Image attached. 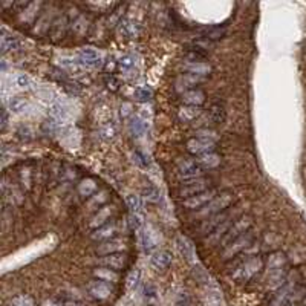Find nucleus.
<instances>
[{"label":"nucleus","mask_w":306,"mask_h":306,"mask_svg":"<svg viewBox=\"0 0 306 306\" xmlns=\"http://www.w3.org/2000/svg\"><path fill=\"white\" fill-rule=\"evenodd\" d=\"M183 103L185 106H193V107H200L205 103V93L198 88L185 91L183 93Z\"/></svg>","instance_id":"obj_16"},{"label":"nucleus","mask_w":306,"mask_h":306,"mask_svg":"<svg viewBox=\"0 0 306 306\" xmlns=\"http://www.w3.org/2000/svg\"><path fill=\"white\" fill-rule=\"evenodd\" d=\"M129 227L132 228V230H139L141 227H142V217H141V214H137V213H132L130 216H129Z\"/></svg>","instance_id":"obj_46"},{"label":"nucleus","mask_w":306,"mask_h":306,"mask_svg":"<svg viewBox=\"0 0 306 306\" xmlns=\"http://www.w3.org/2000/svg\"><path fill=\"white\" fill-rule=\"evenodd\" d=\"M285 265H286V256L282 251H275L268 257L266 270H268V274H270V280L275 286H282L285 280V273H283Z\"/></svg>","instance_id":"obj_2"},{"label":"nucleus","mask_w":306,"mask_h":306,"mask_svg":"<svg viewBox=\"0 0 306 306\" xmlns=\"http://www.w3.org/2000/svg\"><path fill=\"white\" fill-rule=\"evenodd\" d=\"M171 259H173V257H171V253H168L166 250H161V251H156L152 254L150 263L155 270L162 271V270H167V268L171 265Z\"/></svg>","instance_id":"obj_17"},{"label":"nucleus","mask_w":306,"mask_h":306,"mask_svg":"<svg viewBox=\"0 0 306 306\" xmlns=\"http://www.w3.org/2000/svg\"><path fill=\"white\" fill-rule=\"evenodd\" d=\"M144 295H146L147 299H155V297H156V290H155V286L150 285V283H147V285L144 286Z\"/></svg>","instance_id":"obj_50"},{"label":"nucleus","mask_w":306,"mask_h":306,"mask_svg":"<svg viewBox=\"0 0 306 306\" xmlns=\"http://www.w3.org/2000/svg\"><path fill=\"white\" fill-rule=\"evenodd\" d=\"M57 126H59V122H57L55 120H52V118H49V120H46L45 122H43V130L46 132V133H52V132H55L57 130Z\"/></svg>","instance_id":"obj_48"},{"label":"nucleus","mask_w":306,"mask_h":306,"mask_svg":"<svg viewBox=\"0 0 306 306\" xmlns=\"http://www.w3.org/2000/svg\"><path fill=\"white\" fill-rule=\"evenodd\" d=\"M127 127H129V132H130L132 137L141 138L146 133V130H147V124L141 117H130Z\"/></svg>","instance_id":"obj_24"},{"label":"nucleus","mask_w":306,"mask_h":306,"mask_svg":"<svg viewBox=\"0 0 306 306\" xmlns=\"http://www.w3.org/2000/svg\"><path fill=\"white\" fill-rule=\"evenodd\" d=\"M142 196H144V199H147L149 202H159L161 200V191L158 190L156 185L153 184H147L146 187H142Z\"/></svg>","instance_id":"obj_35"},{"label":"nucleus","mask_w":306,"mask_h":306,"mask_svg":"<svg viewBox=\"0 0 306 306\" xmlns=\"http://www.w3.org/2000/svg\"><path fill=\"white\" fill-rule=\"evenodd\" d=\"M193 274H195L196 279H198L199 282H202V283H205V282H208V280H210V275L207 274V271L204 270L202 266H195Z\"/></svg>","instance_id":"obj_47"},{"label":"nucleus","mask_w":306,"mask_h":306,"mask_svg":"<svg viewBox=\"0 0 306 306\" xmlns=\"http://www.w3.org/2000/svg\"><path fill=\"white\" fill-rule=\"evenodd\" d=\"M147 306H155V305H147Z\"/></svg>","instance_id":"obj_56"},{"label":"nucleus","mask_w":306,"mask_h":306,"mask_svg":"<svg viewBox=\"0 0 306 306\" xmlns=\"http://www.w3.org/2000/svg\"><path fill=\"white\" fill-rule=\"evenodd\" d=\"M133 97H135L137 101L146 103V101H150L152 100L153 91L149 88V86H139V88H137L135 91H133Z\"/></svg>","instance_id":"obj_37"},{"label":"nucleus","mask_w":306,"mask_h":306,"mask_svg":"<svg viewBox=\"0 0 306 306\" xmlns=\"http://www.w3.org/2000/svg\"><path fill=\"white\" fill-rule=\"evenodd\" d=\"M95 191H97V183H95V179L92 178H86L83 181H80L78 184V193L84 198H89L92 196Z\"/></svg>","instance_id":"obj_34"},{"label":"nucleus","mask_w":306,"mask_h":306,"mask_svg":"<svg viewBox=\"0 0 306 306\" xmlns=\"http://www.w3.org/2000/svg\"><path fill=\"white\" fill-rule=\"evenodd\" d=\"M60 66L66 72H69L71 75H75V76H80L84 74V66L80 61H75L72 59H61Z\"/></svg>","instance_id":"obj_27"},{"label":"nucleus","mask_w":306,"mask_h":306,"mask_svg":"<svg viewBox=\"0 0 306 306\" xmlns=\"http://www.w3.org/2000/svg\"><path fill=\"white\" fill-rule=\"evenodd\" d=\"M42 5L40 2H30L26 3L23 6V9L20 13H18V22H20L22 25H30L32 23L34 20H38V13H40L42 9Z\"/></svg>","instance_id":"obj_14"},{"label":"nucleus","mask_w":306,"mask_h":306,"mask_svg":"<svg viewBox=\"0 0 306 306\" xmlns=\"http://www.w3.org/2000/svg\"><path fill=\"white\" fill-rule=\"evenodd\" d=\"M86 291L95 300H107L113 294V288L110 286V283L98 279H93L86 285Z\"/></svg>","instance_id":"obj_6"},{"label":"nucleus","mask_w":306,"mask_h":306,"mask_svg":"<svg viewBox=\"0 0 306 306\" xmlns=\"http://www.w3.org/2000/svg\"><path fill=\"white\" fill-rule=\"evenodd\" d=\"M176 246H178L179 254L183 256L185 260L191 262V260L195 259V248H193V244H191L185 236H178V237H176Z\"/></svg>","instance_id":"obj_21"},{"label":"nucleus","mask_w":306,"mask_h":306,"mask_svg":"<svg viewBox=\"0 0 306 306\" xmlns=\"http://www.w3.org/2000/svg\"><path fill=\"white\" fill-rule=\"evenodd\" d=\"M124 242L122 241H107L103 242L97 246V253L100 256H109V254H115V253H121L124 250Z\"/></svg>","instance_id":"obj_22"},{"label":"nucleus","mask_w":306,"mask_h":306,"mask_svg":"<svg viewBox=\"0 0 306 306\" xmlns=\"http://www.w3.org/2000/svg\"><path fill=\"white\" fill-rule=\"evenodd\" d=\"M187 72L188 74H195V75H199V76H205L210 74V71H212V68H210L208 64L205 63H193V64H188L187 66Z\"/></svg>","instance_id":"obj_36"},{"label":"nucleus","mask_w":306,"mask_h":306,"mask_svg":"<svg viewBox=\"0 0 306 306\" xmlns=\"http://www.w3.org/2000/svg\"><path fill=\"white\" fill-rule=\"evenodd\" d=\"M196 162L204 170H210V168H214V167H217L219 164H221V156H219L217 153H214V152L213 153H207V155H204V156H199L196 159Z\"/></svg>","instance_id":"obj_28"},{"label":"nucleus","mask_w":306,"mask_h":306,"mask_svg":"<svg viewBox=\"0 0 306 306\" xmlns=\"http://www.w3.org/2000/svg\"><path fill=\"white\" fill-rule=\"evenodd\" d=\"M47 113H49V117L52 120H55L57 122H61L64 120H68V117H69L68 109H66V106H64V104H61L60 101L51 103L49 109H47Z\"/></svg>","instance_id":"obj_23"},{"label":"nucleus","mask_w":306,"mask_h":306,"mask_svg":"<svg viewBox=\"0 0 306 306\" xmlns=\"http://www.w3.org/2000/svg\"><path fill=\"white\" fill-rule=\"evenodd\" d=\"M43 306H63V302H59V300H46L43 302Z\"/></svg>","instance_id":"obj_53"},{"label":"nucleus","mask_w":306,"mask_h":306,"mask_svg":"<svg viewBox=\"0 0 306 306\" xmlns=\"http://www.w3.org/2000/svg\"><path fill=\"white\" fill-rule=\"evenodd\" d=\"M303 297V290L295 286H286L282 294L277 295L275 306H295Z\"/></svg>","instance_id":"obj_11"},{"label":"nucleus","mask_w":306,"mask_h":306,"mask_svg":"<svg viewBox=\"0 0 306 306\" xmlns=\"http://www.w3.org/2000/svg\"><path fill=\"white\" fill-rule=\"evenodd\" d=\"M225 35V28H219V26H213V28H207L204 31V37L208 38V40H219Z\"/></svg>","instance_id":"obj_40"},{"label":"nucleus","mask_w":306,"mask_h":306,"mask_svg":"<svg viewBox=\"0 0 306 306\" xmlns=\"http://www.w3.org/2000/svg\"><path fill=\"white\" fill-rule=\"evenodd\" d=\"M126 202H127V207L130 208L132 213L139 214L142 212V199H141V196H138V195H129L126 198Z\"/></svg>","instance_id":"obj_38"},{"label":"nucleus","mask_w":306,"mask_h":306,"mask_svg":"<svg viewBox=\"0 0 306 306\" xmlns=\"http://www.w3.org/2000/svg\"><path fill=\"white\" fill-rule=\"evenodd\" d=\"M133 161H135V164L139 166L141 168H147V167L150 166L149 158H147L142 152H139V150L133 152Z\"/></svg>","instance_id":"obj_43"},{"label":"nucleus","mask_w":306,"mask_h":306,"mask_svg":"<svg viewBox=\"0 0 306 306\" xmlns=\"http://www.w3.org/2000/svg\"><path fill=\"white\" fill-rule=\"evenodd\" d=\"M18 47H20V40H18L17 37L9 35V34H6V32L2 34V52H3V54L17 51Z\"/></svg>","instance_id":"obj_32"},{"label":"nucleus","mask_w":306,"mask_h":306,"mask_svg":"<svg viewBox=\"0 0 306 306\" xmlns=\"http://www.w3.org/2000/svg\"><path fill=\"white\" fill-rule=\"evenodd\" d=\"M251 225H253V221H251L250 216H241V217H237L236 221H234V224L230 227L227 234L224 236V239L221 241L222 248L231 245L234 241H237L239 237H242L245 233L250 231Z\"/></svg>","instance_id":"obj_3"},{"label":"nucleus","mask_w":306,"mask_h":306,"mask_svg":"<svg viewBox=\"0 0 306 306\" xmlns=\"http://www.w3.org/2000/svg\"><path fill=\"white\" fill-rule=\"evenodd\" d=\"M263 266H265V262L262 257H259V256L248 257L246 260H244L234 270L233 279L239 283H246L251 279H254V277L263 270Z\"/></svg>","instance_id":"obj_1"},{"label":"nucleus","mask_w":306,"mask_h":306,"mask_svg":"<svg viewBox=\"0 0 306 306\" xmlns=\"http://www.w3.org/2000/svg\"><path fill=\"white\" fill-rule=\"evenodd\" d=\"M228 217H230V216H228L227 213H221V214H216V216L208 217L207 221L202 224V227H200V231L205 233V234L212 233L213 230H216L219 225H222Z\"/></svg>","instance_id":"obj_25"},{"label":"nucleus","mask_w":306,"mask_h":306,"mask_svg":"<svg viewBox=\"0 0 306 306\" xmlns=\"http://www.w3.org/2000/svg\"><path fill=\"white\" fill-rule=\"evenodd\" d=\"M251 242H253V233H251V230H250V231L245 233L242 237H239L237 241H234L231 245H228V246L224 248V250H222V259L224 260L233 259L236 254L244 251L246 246H250Z\"/></svg>","instance_id":"obj_9"},{"label":"nucleus","mask_w":306,"mask_h":306,"mask_svg":"<svg viewBox=\"0 0 306 306\" xmlns=\"http://www.w3.org/2000/svg\"><path fill=\"white\" fill-rule=\"evenodd\" d=\"M202 175H204V168L200 167L196 161H184L181 162L178 167V176L183 181L198 179V178H202Z\"/></svg>","instance_id":"obj_12"},{"label":"nucleus","mask_w":306,"mask_h":306,"mask_svg":"<svg viewBox=\"0 0 306 306\" xmlns=\"http://www.w3.org/2000/svg\"><path fill=\"white\" fill-rule=\"evenodd\" d=\"M205 80V76H199V75H195V74H183L178 78L176 81V88L181 91V89H185V91H190V89H195V86H198L199 83H202Z\"/></svg>","instance_id":"obj_19"},{"label":"nucleus","mask_w":306,"mask_h":306,"mask_svg":"<svg viewBox=\"0 0 306 306\" xmlns=\"http://www.w3.org/2000/svg\"><path fill=\"white\" fill-rule=\"evenodd\" d=\"M104 83H106V86L109 89H112V91H118V86H120V83H118V80L115 78L113 75H110V76H106V80H104Z\"/></svg>","instance_id":"obj_49"},{"label":"nucleus","mask_w":306,"mask_h":306,"mask_svg":"<svg viewBox=\"0 0 306 306\" xmlns=\"http://www.w3.org/2000/svg\"><path fill=\"white\" fill-rule=\"evenodd\" d=\"M112 207H109V205H104V207H101L97 213H95V216L91 219V222H89V225H91V228H93V230H98L100 227H103V225H106V224H109V217L112 216Z\"/></svg>","instance_id":"obj_20"},{"label":"nucleus","mask_w":306,"mask_h":306,"mask_svg":"<svg viewBox=\"0 0 306 306\" xmlns=\"http://www.w3.org/2000/svg\"><path fill=\"white\" fill-rule=\"evenodd\" d=\"M214 147H216L214 139L195 137L187 141V150L191 153V155H196V156H204L207 153H213Z\"/></svg>","instance_id":"obj_7"},{"label":"nucleus","mask_w":306,"mask_h":306,"mask_svg":"<svg viewBox=\"0 0 306 306\" xmlns=\"http://www.w3.org/2000/svg\"><path fill=\"white\" fill-rule=\"evenodd\" d=\"M76 57H78V61L84 68L97 69L103 64V57L95 47H81V49H78V52H76Z\"/></svg>","instance_id":"obj_8"},{"label":"nucleus","mask_w":306,"mask_h":306,"mask_svg":"<svg viewBox=\"0 0 306 306\" xmlns=\"http://www.w3.org/2000/svg\"><path fill=\"white\" fill-rule=\"evenodd\" d=\"M93 273V277L98 280H104V282H118L120 275L117 271L113 270H109V268H104V266H100V268H95V270L92 271Z\"/></svg>","instance_id":"obj_29"},{"label":"nucleus","mask_w":306,"mask_h":306,"mask_svg":"<svg viewBox=\"0 0 306 306\" xmlns=\"http://www.w3.org/2000/svg\"><path fill=\"white\" fill-rule=\"evenodd\" d=\"M233 202V195L230 193V191H222L221 195H217L212 202H210L205 208H202V212L200 214L202 216H216V214H221L224 213V210L228 208V205Z\"/></svg>","instance_id":"obj_5"},{"label":"nucleus","mask_w":306,"mask_h":306,"mask_svg":"<svg viewBox=\"0 0 306 306\" xmlns=\"http://www.w3.org/2000/svg\"><path fill=\"white\" fill-rule=\"evenodd\" d=\"M141 28L137 22L133 20H122L120 23V32L126 38H137L139 35Z\"/></svg>","instance_id":"obj_26"},{"label":"nucleus","mask_w":306,"mask_h":306,"mask_svg":"<svg viewBox=\"0 0 306 306\" xmlns=\"http://www.w3.org/2000/svg\"><path fill=\"white\" fill-rule=\"evenodd\" d=\"M118 228H117V224L115 222H109L106 225L100 227L98 230H95V231L92 233V239L97 242H107V241H112V237L117 234Z\"/></svg>","instance_id":"obj_15"},{"label":"nucleus","mask_w":306,"mask_h":306,"mask_svg":"<svg viewBox=\"0 0 306 306\" xmlns=\"http://www.w3.org/2000/svg\"><path fill=\"white\" fill-rule=\"evenodd\" d=\"M216 190L210 188L207 191H204V193H199L196 196H191L188 199H184L183 200V205L188 210H199V208H205L212 200L216 198Z\"/></svg>","instance_id":"obj_10"},{"label":"nucleus","mask_w":306,"mask_h":306,"mask_svg":"<svg viewBox=\"0 0 306 306\" xmlns=\"http://www.w3.org/2000/svg\"><path fill=\"white\" fill-rule=\"evenodd\" d=\"M6 124H8V117H6V110L2 112V130L6 129Z\"/></svg>","instance_id":"obj_55"},{"label":"nucleus","mask_w":306,"mask_h":306,"mask_svg":"<svg viewBox=\"0 0 306 306\" xmlns=\"http://www.w3.org/2000/svg\"><path fill=\"white\" fill-rule=\"evenodd\" d=\"M210 185H212V181L207 178H198V179H191V181H183L179 188V196L188 199L191 196H196L199 193H204V191L210 190Z\"/></svg>","instance_id":"obj_4"},{"label":"nucleus","mask_w":306,"mask_h":306,"mask_svg":"<svg viewBox=\"0 0 306 306\" xmlns=\"http://www.w3.org/2000/svg\"><path fill=\"white\" fill-rule=\"evenodd\" d=\"M28 106H30V101L23 97H18V95L8 100V109L13 113H22L28 109Z\"/></svg>","instance_id":"obj_33"},{"label":"nucleus","mask_w":306,"mask_h":306,"mask_svg":"<svg viewBox=\"0 0 306 306\" xmlns=\"http://www.w3.org/2000/svg\"><path fill=\"white\" fill-rule=\"evenodd\" d=\"M188 295L187 294H181L179 295V300H178V306H187L188 305Z\"/></svg>","instance_id":"obj_52"},{"label":"nucleus","mask_w":306,"mask_h":306,"mask_svg":"<svg viewBox=\"0 0 306 306\" xmlns=\"http://www.w3.org/2000/svg\"><path fill=\"white\" fill-rule=\"evenodd\" d=\"M66 30H68V18L64 15L57 17L55 20H52V26L49 30V37L54 42H59L66 35Z\"/></svg>","instance_id":"obj_18"},{"label":"nucleus","mask_w":306,"mask_h":306,"mask_svg":"<svg viewBox=\"0 0 306 306\" xmlns=\"http://www.w3.org/2000/svg\"><path fill=\"white\" fill-rule=\"evenodd\" d=\"M141 245H142V250H144L146 254H150L156 248V239L147 228L142 230V233H141Z\"/></svg>","instance_id":"obj_30"},{"label":"nucleus","mask_w":306,"mask_h":306,"mask_svg":"<svg viewBox=\"0 0 306 306\" xmlns=\"http://www.w3.org/2000/svg\"><path fill=\"white\" fill-rule=\"evenodd\" d=\"M63 306H83V303L76 302V300H66V302H63Z\"/></svg>","instance_id":"obj_54"},{"label":"nucleus","mask_w":306,"mask_h":306,"mask_svg":"<svg viewBox=\"0 0 306 306\" xmlns=\"http://www.w3.org/2000/svg\"><path fill=\"white\" fill-rule=\"evenodd\" d=\"M98 265L109 268V270L113 271H121L127 266V257L122 253H115V254H109V256H101V259H98Z\"/></svg>","instance_id":"obj_13"},{"label":"nucleus","mask_w":306,"mask_h":306,"mask_svg":"<svg viewBox=\"0 0 306 306\" xmlns=\"http://www.w3.org/2000/svg\"><path fill=\"white\" fill-rule=\"evenodd\" d=\"M13 306H34V300L26 294H18L11 299Z\"/></svg>","instance_id":"obj_41"},{"label":"nucleus","mask_w":306,"mask_h":306,"mask_svg":"<svg viewBox=\"0 0 306 306\" xmlns=\"http://www.w3.org/2000/svg\"><path fill=\"white\" fill-rule=\"evenodd\" d=\"M130 109H132V106L129 103H124L122 106H121V115H122V118H127L129 115H130Z\"/></svg>","instance_id":"obj_51"},{"label":"nucleus","mask_w":306,"mask_h":306,"mask_svg":"<svg viewBox=\"0 0 306 306\" xmlns=\"http://www.w3.org/2000/svg\"><path fill=\"white\" fill-rule=\"evenodd\" d=\"M139 279H141V273L138 270H133L129 273L127 279H126V286L129 290H135L138 283H139Z\"/></svg>","instance_id":"obj_42"},{"label":"nucleus","mask_w":306,"mask_h":306,"mask_svg":"<svg viewBox=\"0 0 306 306\" xmlns=\"http://www.w3.org/2000/svg\"><path fill=\"white\" fill-rule=\"evenodd\" d=\"M200 115V107H193V106H184L179 109L178 117L183 122H193Z\"/></svg>","instance_id":"obj_31"},{"label":"nucleus","mask_w":306,"mask_h":306,"mask_svg":"<svg viewBox=\"0 0 306 306\" xmlns=\"http://www.w3.org/2000/svg\"><path fill=\"white\" fill-rule=\"evenodd\" d=\"M210 120L213 122H222L225 120V110L221 104H213L210 109Z\"/></svg>","instance_id":"obj_39"},{"label":"nucleus","mask_w":306,"mask_h":306,"mask_svg":"<svg viewBox=\"0 0 306 306\" xmlns=\"http://www.w3.org/2000/svg\"><path fill=\"white\" fill-rule=\"evenodd\" d=\"M118 64H120L121 71H130L133 68V64H135V60H133L132 55H124V57H121Z\"/></svg>","instance_id":"obj_44"},{"label":"nucleus","mask_w":306,"mask_h":306,"mask_svg":"<svg viewBox=\"0 0 306 306\" xmlns=\"http://www.w3.org/2000/svg\"><path fill=\"white\" fill-rule=\"evenodd\" d=\"M15 84L20 89H28L31 86V78L26 74H17L15 75Z\"/></svg>","instance_id":"obj_45"}]
</instances>
